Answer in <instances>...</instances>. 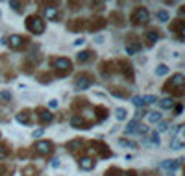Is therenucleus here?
Wrapping results in <instances>:
<instances>
[{
    "instance_id": "nucleus-1",
    "label": "nucleus",
    "mask_w": 185,
    "mask_h": 176,
    "mask_svg": "<svg viewBox=\"0 0 185 176\" xmlns=\"http://www.w3.org/2000/svg\"><path fill=\"white\" fill-rule=\"evenodd\" d=\"M183 87H185V76L176 72L174 76H170V80L167 82V85L163 89H165V93H170L174 97H182L183 95Z\"/></svg>"
},
{
    "instance_id": "nucleus-2",
    "label": "nucleus",
    "mask_w": 185,
    "mask_h": 176,
    "mask_svg": "<svg viewBox=\"0 0 185 176\" xmlns=\"http://www.w3.org/2000/svg\"><path fill=\"white\" fill-rule=\"evenodd\" d=\"M50 67L57 76H67L72 72V61L69 58H50Z\"/></svg>"
},
{
    "instance_id": "nucleus-3",
    "label": "nucleus",
    "mask_w": 185,
    "mask_h": 176,
    "mask_svg": "<svg viewBox=\"0 0 185 176\" xmlns=\"http://www.w3.org/2000/svg\"><path fill=\"white\" fill-rule=\"evenodd\" d=\"M26 30L33 35H41L46 30V24L39 15H28L26 17Z\"/></svg>"
},
{
    "instance_id": "nucleus-4",
    "label": "nucleus",
    "mask_w": 185,
    "mask_h": 176,
    "mask_svg": "<svg viewBox=\"0 0 185 176\" xmlns=\"http://www.w3.org/2000/svg\"><path fill=\"white\" fill-rule=\"evenodd\" d=\"M148 20H150V13H148V9H146L145 6L135 7V9L132 11V15H130V22H132L133 26H143V24H146Z\"/></svg>"
},
{
    "instance_id": "nucleus-5",
    "label": "nucleus",
    "mask_w": 185,
    "mask_h": 176,
    "mask_svg": "<svg viewBox=\"0 0 185 176\" xmlns=\"http://www.w3.org/2000/svg\"><path fill=\"white\" fill-rule=\"evenodd\" d=\"M91 150H95L96 154H98V158L100 160H107V158H111L113 156V152H111V148L104 143V141H91Z\"/></svg>"
},
{
    "instance_id": "nucleus-6",
    "label": "nucleus",
    "mask_w": 185,
    "mask_h": 176,
    "mask_svg": "<svg viewBox=\"0 0 185 176\" xmlns=\"http://www.w3.org/2000/svg\"><path fill=\"white\" fill-rule=\"evenodd\" d=\"M33 152L37 156H50L54 152V143L48 141V139H43V141H37L33 145Z\"/></svg>"
},
{
    "instance_id": "nucleus-7",
    "label": "nucleus",
    "mask_w": 185,
    "mask_h": 176,
    "mask_svg": "<svg viewBox=\"0 0 185 176\" xmlns=\"http://www.w3.org/2000/svg\"><path fill=\"white\" fill-rule=\"evenodd\" d=\"M6 43H7V46H9L11 50H20L22 46H26V45H28V37L19 35V33H13V35L6 37Z\"/></svg>"
},
{
    "instance_id": "nucleus-8",
    "label": "nucleus",
    "mask_w": 185,
    "mask_h": 176,
    "mask_svg": "<svg viewBox=\"0 0 185 176\" xmlns=\"http://www.w3.org/2000/svg\"><path fill=\"white\" fill-rule=\"evenodd\" d=\"M124 48H126V54H137V52H141V48H143L141 39L135 37V35H130L126 39V43H124Z\"/></svg>"
},
{
    "instance_id": "nucleus-9",
    "label": "nucleus",
    "mask_w": 185,
    "mask_h": 176,
    "mask_svg": "<svg viewBox=\"0 0 185 176\" xmlns=\"http://www.w3.org/2000/svg\"><path fill=\"white\" fill-rule=\"evenodd\" d=\"M169 28H170V32H174L176 33V39L178 41H185V22L183 19H174L170 24H169Z\"/></svg>"
},
{
    "instance_id": "nucleus-10",
    "label": "nucleus",
    "mask_w": 185,
    "mask_h": 176,
    "mask_svg": "<svg viewBox=\"0 0 185 176\" xmlns=\"http://www.w3.org/2000/svg\"><path fill=\"white\" fill-rule=\"evenodd\" d=\"M70 126L76 128V130H89V128H91V122H89L83 115H72V117H70Z\"/></svg>"
},
{
    "instance_id": "nucleus-11",
    "label": "nucleus",
    "mask_w": 185,
    "mask_h": 176,
    "mask_svg": "<svg viewBox=\"0 0 185 176\" xmlns=\"http://www.w3.org/2000/svg\"><path fill=\"white\" fill-rule=\"evenodd\" d=\"M35 115H37V121H39L41 124H50V122L54 121V113H52L50 109H46V108H37V109H35Z\"/></svg>"
},
{
    "instance_id": "nucleus-12",
    "label": "nucleus",
    "mask_w": 185,
    "mask_h": 176,
    "mask_svg": "<svg viewBox=\"0 0 185 176\" xmlns=\"http://www.w3.org/2000/svg\"><path fill=\"white\" fill-rule=\"evenodd\" d=\"M117 65L120 67L122 76H124V78H128V82H133V67H132V63H130V61H126V59H119V61H117Z\"/></svg>"
},
{
    "instance_id": "nucleus-13",
    "label": "nucleus",
    "mask_w": 185,
    "mask_h": 176,
    "mask_svg": "<svg viewBox=\"0 0 185 176\" xmlns=\"http://www.w3.org/2000/svg\"><path fill=\"white\" fill-rule=\"evenodd\" d=\"M183 124H180L178 128H176V137L172 139V143H170V148L172 150H182L183 148Z\"/></svg>"
},
{
    "instance_id": "nucleus-14",
    "label": "nucleus",
    "mask_w": 185,
    "mask_h": 176,
    "mask_svg": "<svg viewBox=\"0 0 185 176\" xmlns=\"http://www.w3.org/2000/svg\"><path fill=\"white\" fill-rule=\"evenodd\" d=\"M43 13H44V17L48 20H57L59 19V9H57L56 4H46L44 9H43Z\"/></svg>"
},
{
    "instance_id": "nucleus-15",
    "label": "nucleus",
    "mask_w": 185,
    "mask_h": 176,
    "mask_svg": "<svg viewBox=\"0 0 185 176\" xmlns=\"http://www.w3.org/2000/svg\"><path fill=\"white\" fill-rule=\"evenodd\" d=\"M106 19L104 17H93L91 20H89V26H85L89 32H98V30H102L104 26H106Z\"/></svg>"
},
{
    "instance_id": "nucleus-16",
    "label": "nucleus",
    "mask_w": 185,
    "mask_h": 176,
    "mask_svg": "<svg viewBox=\"0 0 185 176\" xmlns=\"http://www.w3.org/2000/svg\"><path fill=\"white\" fill-rule=\"evenodd\" d=\"M76 89H82V91H85V89H89L91 87V84H93V78L89 76V74H82V76H78L76 78Z\"/></svg>"
},
{
    "instance_id": "nucleus-17",
    "label": "nucleus",
    "mask_w": 185,
    "mask_h": 176,
    "mask_svg": "<svg viewBox=\"0 0 185 176\" xmlns=\"http://www.w3.org/2000/svg\"><path fill=\"white\" fill-rule=\"evenodd\" d=\"M85 24H87V20H83V19H74V20H70V22L67 24V30H69V32H82V30H85Z\"/></svg>"
},
{
    "instance_id": "nucleus-18",
    "label": "nucleus",
    "mask_w": 185,
    "mask_h": 176,
    "mask_svg": "<svg viewBox=\"0 0 185 176\" xmlns=\"http://www.w3.org/2000/svg\"><path fill=\"white\" fill-rule=\"evenodd\" d=\"M78 165H80L82 171H93L96 163H95V158H91V156H83V158H80Z\"/></svg>"
},
{
    "instance_id": "nucleus-19",
    "label": "nucleus",
    "mask_w": 185,
    "mask_h": 176,
    "mask_svg": "<svg viewBox=\"0 0 185 176\" xmlns=\"http://www.w3.org/2000/svg\"><path fill=\"white\" fill-rule=\"evenodd\" d=\"M15 119H17L19 124H30V121H32V111H30V109H20V111L15 115Z\"/></svg>"
},
{
    "instance_id": "nucleus-20",
    "label": "nucleus",
    "mask_w": 185,
    "mask_h": 176,
    "mask_svg": "<svg viewBox=\"0 0 185 176\" xmlns=\"http://www.w3.org/2000/svg\"><path fill=\"white\" fill-rule=\"evenodd\" d=\"M109 20H111V24H115V26H124V24H126V19H124V15H122L120 11H113L111 17H109Z\"/></svg>"
},
{
    "instance_id": "nucleus-21",
    "label": "nucleus",
    "mask_w": 185,
    "mask_h": 176,
    "mask_svg": "<svg viewBox=\"0 0 185 176\" xmlns=\"http://www.w3.org/2000/svg\"><path fill=\"white\" fill-rule=\"evenodd\" d=\"M159 37H161V35H159V32H158V30H148V32L145 33V39H146V43H148L150 46H152L154 43H158V41H159Z\"/></svg>"
},
{
    "instance_id": "nucleus-22",
    "label": "nucleus",
    "mask_w": 185,
    "mask_h": 176,
    "mask_svg": "<svg viewBox=\"0 0 185 176\" xmlns=\"http://www.w3.org/2000/svg\"><path fill=\"white\" fill-rule=\"evenodd\" d=\"M100 74H102L104 78H109V76L113 74V63H111V61H104V63L100 65Z\"/></svg>"
},
{
    "instance_id": "nucleus-23",
    "label": "nucleus",
    "mask_w": 185,
    "mask_h": 176,
    "mask_svg": "<svg viewBox=\"0 0 185 176\" xmlns=\"http://www.w3.org/2000/svg\"><path fill=\"white\" fill-rule=\"evenodd\" d=\"M83 143H87V141H83V139H72L70 143H67V150L69 152H76V150L83 148Z\"/></svg>"
},
{
    "instance_id": "nucleus-24",
    "label": "nucleus",
    "mask_w": 185,
    "mask_h": 176,
    "mask_svg": "<svg viewBox=\"0 0 185 176\" xmlns=\"http://www.w3.org/2000/svg\"><path fill=\"white\" fill-rule=\"evenodd\" d=\"M180 165H182V160H167V161H163V163H161V167H163V169H167V171H170V173H172V171H176Z\"/></svg>"
},
{
    "instance_id": "nucleus-25",
    "label": "nucleus",
    "mask_w": 185,
    "mask_h": 176,
    "mask_svg": "<svg viewBox=\"0 0 185 176\" xmlns=\"http://www.w3.org/2000/svg\"><path fill=\"white\" fill-rule=\"evenodd\" d=\"M95 117H96V122H102V121L107 117V108L96 106V108H95Z\"/></svg>"
},
{
    "instance_id": "nucleus-26",
    "label": "nucleus",
    "mask_w": 185,
    "mask_h": 176,
    "mask_svg": "<svg viewBox=\"0 0 185 176\" xmlns=\"http://www.w3.org/2000/svg\"><path fill=\"white\" fill-rule=\"evenodd\" d=\"M91 58H93V52H91V50H82V52L76 54V59H78L80 63H85V61H89Z\"/></svg>"
},
{
    "instance_id": "nucleus-27",
    "label": "nucleus",
    "mask_w": 185,
    "mask_h": 176,
    "mask_svg": "<svg viewBox=\"0 0 185 176\" xmlns=\"http://www.w3.org/2000/svg\"><path fill=\"white\" fill-rule=\"evenodd\" d=\"M111 95H113V97H117V98H128V97H130V91H128V89L111 87Z\"/></svg>"
},
{
    "instance_id": "nucleus-28",
    "label": "nucleus",
    "mask_w": 185,
    "mask_h": 176,
    "mask_svg": "<svg viewBox=\"0 0 185 176\" xmlns=\"http://www.w3.org/2000/svg\"><path fill=\"white\" fill-rule=\"evenodd\" d=\"M11 98H13V95H11L9 89H2V91H0V104H2V106H4V104H9Z\"/></svg>"
},
{
    "instance_id": "nucleus-29",
    "label": "nucleus",
    "mask_w": 185,
    "mask_h": 176,
    "mask_svg": "<svg viewBox=\"0 0 185 176\" xmlns=\"http://www.w3.org/2000/svg\"><path fill=\"white\" fill-rule=\"evenodd\" d=\"M20 173H22V176H37V174H39L35 165H26V167H24Z\"/></svg>"
},
{
    "instance_id": "nucleus-30",
    "label": "nucleus",
    "mask_w": 185,
    "mask_h": 176,
    "mask_svg": "<svg viewBox=\"0 0 185 176\" xmlns=\"http://www.w3.org/2000/svg\"><path fill=\"white\" fill-rule=\"evenodd\" d=\"M148 122H150V124L161 122V113H158V111H148Z\"/></svg>"
},
{
    "instance_id": "nucleus-31",
    "label": "nucleus",
    "mask_w": 185,
    "mask_h": 176,
    "mask_svg": "<svg viewBox=\"0 0 185 176\" xmlns=\"http://www.w3.org/2000/svg\"><path fill=\"white\" fill-rule=\"evenodd\" d=\"M115 117H117V121H126V117H128L126 108H117L115 109Z\"/></svg>"
},
{
    "instance_id": "nucleus-32",
    "label": "nucleus",
    "mask_w": 185,
    "mask_h": 176,
    "mask_svg": "<svg viewBox=\"0 0 185 176\" xmlns=\"http://www.w3.org/2000/svg\"><path fill=\"white\" fill-rule=\"evenodd\" d=\"M159 106H161L163 109H170V108H174V98H163V100L159 102Z\"/></svg>"
},
{
    "instance_id": "nucleus-33",
    "label": "nucleus",
    "mask_w": 185,
    "mask_h": 176,
    "mask_svg": "<svg viewBox=\"0 0 185 176\" xmlns=\"http://www.w3.org/2000/svg\"><path fill=\"white\" fill-rule=\"evenodd\" d=\"M37 80H39L41 84H44V85H46V84L52 80V74H50V72H43V74H37Z\"/></svg>"
},
{
    "instance_id": "nucleus-34",
    "label": "nucleus",
    "mask_w": 185,
    "mask_h": 176,
    "mask_svg": "<svg viewBox=\"0 0 185 176\" xmlns=\"http://www.w3.org/2000/svg\"><path fill=\"white\" fill-rule=\"evenodd\" d=\"M135 134H139V135H146L148 134V126L146 124H139L137 122V126H135V130H133Z\"/></svg>"
},
{
    "instance_id": "nucleus-35",
    "label": "nucleus",
    "mask_w": 185,
    "mask_h": 176,
    "mask_svg": "<svg viewBox=\"0 0 185 176\" xmlns=\"http://www.w3.org/2000/svg\"><path fill=\"white\" fill-rule=\"evenodd\" d=\"M148 135V141H150V145H159V134H156V132H150V134H146Z\"/></svg>"
},
{
    "instance_id": "nucleus-36",
    "label": "nucleus",
    "mask_w": 185,
    "mask_h": 176,
    "mask_svg": "<svg viewBox=\"0 0 185 176\" xmlns=\"http://www.w3.org/2000/svg\"><path fill=\"white\" fill-rule=\"evenodd\" d=\"M9 7H13L17 13H20V11L24 9V2H15V0H11V2H9Z\"/></svg>"
},
{
    "instance_id": "nucleus-37",
    "label": "nucleus",
    "mask_w": 185,
    "mask_h": 176,
    "mask_svg": "<svg viewBox=\"0 0 185 176\" xmlns=\"http://www.w3.org/2000/svg\"><path fill=\"white\" fill-rule=\"evenodd\" d=\"M9 158V147L7 145H0V160Z\"/></svg>"
},
{
    "instance_id": "nucleus-38",
    "label": "nucleus",
    "mask_w": 185,
    "mask_h": 176,
    "mask_svg": "<svg viewBox=\"0 0 185 176\" xmlns=\"http://www.w3.org/2000/svg\"><path fill=\"white\" fill-rule=\"evenodd\" d=\"M158 19L163 20V22H167V20H170V15H169V11L161 9V11H158Z\"/></svg>"
},
{
    "instance_id": "nucleus-39",
    "label": "nucleus",
    "mask_w": 185,
    "mask_h": 176,
    "mask_svg": "<svg viewBox=\"0 0 185 176\" xmlns=\"http://www.w3.org/2000/svg\"><path fill=\"white\" fill-rule=\"evenodd\" d=\"M167 72H169V67H167V65H163V63L158 65V69H156V74H158V76H163V74H167Z\"/></svg>"
},
{
    "instance_id": "nucleus-40",
    "label": "nucleus",
    "mask_w": 185,
    "mask_h": 176,
    "mask_svg": "<svg viewBox=\"0 0 185 176\" xmlns=\"http://www.w3.org/2000/svg\"><path fill=\"white\" fill-rule=\"evenodd\" d=\"M132 100H133V104H135L137 108H141V109H143V108L146 106V104H145V98H143V97H133Z\"/></svg>"
},
{
    "instance_id": "nucleus-41",
    "label": "nucleus",
    "mask_w": 185,
    "mask_h": 176,
    "mask_svg": "<svg viewBox=\"0 0 185 176\" xmlns=\"http://www.w3.org/2000/svg\"><path fill=\"white\" fill-rule=\"evenodd\" d=\"M119 143H120L122 147H130V148H135V143H133V141H130V139H126V137H120V139H119Z\"/></svg>"
},
{
    "instance_id": "nucleus-42",
    "label": "nucleus",
    "mask_w": 185,
    "mask_h": 176,
    "mask_svg": "<svg viewBox=\"0 0 185 176\" xmlns=\"http://www.w3.org/2000/svg\"><path fill=\"white\" fill-rule=\"evenodd\" d=\"M137 122H139V121H137V119H133V121H132V122H130V124H128V126L124 128V130H126V134H133V130H135Z\"/></svg>"
},
{
    "instance_id": "nucleus-43",
    "label": "nucleus",
    "mask_w": 185,
    "mask_h": 176,
    "mask_svg": "<svg viewBox=\"0 0 185 176\" xmlns=\"http://www.w3.org/2000/svg\"><path fill=\"white\" fill-rule=\"evenodd\" d=\"M104 2H91V7H93V11H102L104 9Z\"/></svg>"
},
{
    "instance_id": "nucleus-44",
    "label": "nucleus",
    "mask_w": 185,
    "mask_h": 176,
    "mask_svg": "<svg viewBox=\"0 0 185 176\" xmlns=\"http://www.w3.org/2000/svg\"><path fill=\"white\" fill-rule=\"evenodd\" d=\"M143 98H145V104H154V102H156V97H154V95H145Z\"/></svg>"
},
{
    "instance_id": "nucleus-45",
    "label": "nucleus",
    "mask_w": 185,
    "mask_h": 176,
    "mask_svg": "<svg viewBox=\"0 0 185 176\" xmlns=\"http://www.w3.org/2000/svg\"><path fill=\"white\" fill-rule=\"evenodd\" d=\"M119 173H120V171H119L117 167H111V169H107V171H106V176H117Z\"/></svg>"
},
{
    "instance_id": "nucleus-46",
    "label": "nucleus",
    "mask_w": 185,
    "mask_h": 176,
    "mask_svg": "<svg viewBox=\"0 0 185 176\" xmlns=\"http://www.w3.org/2000/svg\"><path fill=\"white\" fill-rule=\"evenodd\" d=\"M182 111H183V106H182V104H176V106H174V115H182Z\"/></svg>"
},
{
    "instance_id": "nucleus-47",
    "label": "nucleus",
    "mask_w": 185,
    "mask_h": 176,
    "mask_svg": "<svg viewBox=\"0 0 185 176\" xmlns=\"http://www.w3.org/2000/svg\"><path fill=\"white\" fill-rule=\"evenodd\" d=\"M120 176H137V171H133V169H128V171H124Z\"/></svg>"
},
{
    "instance_id": "nucleus-48",
    "label": "nucleus",
    "mask_w": 185,
    "mask_h": 176,
    "mask_svg": "<svg viewBox=\"0 0 185 176\" xmlns=\"http://www.w3.org/2000/svg\"><path fill=\"white\" fill-rule=\"evenodd\" d=\"M167 128H169V122H159V126H158V130H159V132H165Z\"/></svg>"
},
{
    "instance_id": "nucleus-49",
    "label": "nucleus",
    "mask_w": 185,
    "mask_h": 176,
    "mask_svg": "<svg viewBox=\"0 0 185 176\" xmlns=\"http://www.w3.org/2000/svg\"><path fill=\"white\" fill-rule=\"evenodd\" d=\"M32 135H33V139H37V137H41V135H43V128H39V130H35V132H33Z\"/></svg>"
},
{
    "instance_id": "nucleus-50",
    "label": "nucleus",
    "mask_w": 185,
    "mask_h": 176,
    "mask_svg": "<svg viewBox=\"0 0 185 176\" xmlns=\"http://www.w3.org/2000/svg\"><path fill=\"white\" fill-rule=\"evenodd\" d=\"M6 173H7V167H6L4 163H0V176H4Z\"/></svg>"
},
{
    "instance_id": "nucleus-51",
    "label": "nucleus",
    "mask_w": 185,
    "mask_h": 176,
    "mask_svg": "<svg viewBox=\"0 0 185 176\" xmlns=\"http://www.w3.org/2000/svg\"><path fill=\"white\" fill-rule=\"evenodd\" d=\"M48 106H50V108H57V102H56V100H50V104H48Z\"/></svg>"
},
{
    "instance_id": "nucleus-52",
    "label": "nucleus",
    "mask_w": 185,
    "mask_h": 176,
    "mask_svg": "<svg viewBox=\"0 0 185 176\" xmlns=\"http://www.w3.org/2000/svg\"><path fill=\"white\" fill-rule=\"evenodd\" d=\"M52 167H59V160H52Z\"/></svg>"
},
{
    "instance_id": "nucleus-53",
    "label": "nucleus",
    "mask_w": 185,
    "mask_h": 176,
    "mask_svg": "<svg viewBox=\"0 0 185 176\" xmlns=\"http://www.w3.org/2000/svg\"><path fill=\"white\" fill-rule=\"evenodd\" d=\"M83 41H85V39H78V41H76L74 45H76V46H80V45H83Z\"/></svg>"
},
{
    "instance_id": "nucleus-54",
    "label": "nucleus",
    "mask_w": 185,
    "mask_h": 176,
    "mask_svg": "<svg viewBox=\"0 0 185 176\" xmlns=\"http://www.w3.org/2000/svg\"><path fill=\"white\" fill-rule=\"evenodd\" d=\"M169 176H174V174H172V173H170V174H169Z\"/></svg>"
}]
</instances>
